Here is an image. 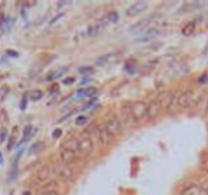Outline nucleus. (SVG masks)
<instances>
[{
    "label": "nucleus",
    "instance_id": "1",
    "mask_svg": "<svg viewBox=\"0 0 208 195\" xmlns=\"http://www.w3.org/2000/svg\"><path fill=\"white\" fill-rule=\"evenodd\" d=\"M195 101H197L195 93L191 90H187V91H184V93L180 94V98H178V108L187 110V108H189V107H193Z\"/></svg>",
    "mask_w": 208,
    "mask_h": 195
},
{
    "label": "nucleus",
    "instance_id": "2",
    "mask_svg": "<svg viewBox=\"0 0 208 195\" xmlns=\"http://www.w3.org/2000/svg\"><path fill=\"white\" fill-rule=\"evenodd\" d=\"M147 108H148V105L144 101L131 103V118L134 121L143 120L144 117H147Z\"/></svg>",
    "mask_w": 208,
    "mask_h": 195
},
{
    "label": "nucleus",
    "instance_id": "3",
    "mask_svg": "<svg viewBox=\"0 0 208 195\" xmlns=\"http://www.w3.org/2000/svg\"><path fill=\"white\" fill-rule=\"evenodd\" d=\"M94 150V141L88 135H84L81 140H78V151L81 152V155L88 157Z\"/></svg>",
    "mask_w": 208,
    "mask_h": 195
},
{
    "label": "nucleus",
    "instance_id": "4",
    "mask_svg": "<svg viewBox=\"0 0 208 195\" xmlns=\"http://www.w3.org/2000/svg\"><path fill=\"white\" fill-rule=\"evenodd\" d=\"M57 178L63 181H72L74 178V171L73 168H70L68 165H59V167L54 170Z\"/></svg>",
    "mask_w": 208,
    "mask_h": 195
},
{
    "label": "nucleus",
    "instance_id": "5",
    "mask_svg": "<svg viewBox=\"0 0 208 195\" xmlns=\"http://www.w3.org/2000/svg\"><path fill=\"white\" fill-rule=\"evenodd\" d=\"M158 17H160V16L157 14V13H154V14H151L150 17H146V19L140 20L138 23L133 24V26L130 27V31H131V33H138V31H140V33H143L144 29H146L151 22H154V19H158Z\"/></svg>",
    "mask_w": 208,
    "mask_h": 195
},
{
    "label": "nucleus",
    "instance_id": "6",
    "mask_svg": "<svg viewBox=\"0 0 208 195\" xmlns=\"http://www.w3.org/2000/svg\"><path fill=\"white\" fill-rule=\"evenodd\" d=\"M106 128H107V131H109V134L111 137L117 135V134L120 133V130H121V121L118 120V117L113 115V117H110L109 120L106 121Z\"/></svg>",
    "mask_w": 208,
    "mask_h": 195
},
{
    "label": "nucleus",
    "instance_id": "7",
    "mask_svg": "<svg viewBox=\"0 0 208 195\" xmlns=\"http://www.w3.org/2000/svg\"><path fill=\"white\" fill-rule=\"evenodd\" d=\"M147 7H148V3H147V2H136V3H133L131 6L127 7L125 14H127L128 17H134V16L143 13Z\"/></svg>",
    "mask_w": 208,
    "mask_h": 195
},
{
    "label": "nucleus",
    "instance_id": "8",
    "mask_svg": "<svg viewBox=\"0 0 208 195\" xmlns=\"http://www.w3.org/2000/svg\"><path fill=\"white\" fill-rule=\"evenodd\" d=\"M60 161L63 162V165H70L76 161V152L70 151V150L63 147L60 151Z\"/></svg>",
    "mask_w": 208,
    "mask_h": 195
},
{
    "label": "nucleus",
    "instance_id": "9",
    "mask_svg": "<svg viewBox=\"0 0 208 195\" xmlns=\"http://www.w3.org/2000/svg\"><path fill=\"white\" fill-rule=\"evenodd\" d=\"M97 131H99V140L103 145H107V144L111 141V135L109 134L106 128V124H97Z\"/></svg>",
    "mask_w": 208,
    "mask_h": 195
},
{
    "label": "nucleus",
    "instance_id": "10",
    "mask_svg": "<svg viewBox=\"0 0 208 195\" xmlns=\"http://www.w3.org/2000/svg\"><path fill=\"white\" fill-rule=\"evenodd\" d=\"M106 22H99V23H94V24L88 26V29L86 30V36H99L101 31H104L106 29Z\"/></svg>",
    "mask_w": 208,
    "mask_h": 195
},
{
    "label": "nucleus",
    "instance_id": "11",
    "mask_svg": "<svg viewBox=\"0 0 208 195\" xmlns=\"http://www.w3.org/2000/svg\"><path fill=\"white\" fill-rule=\"evenodd\" d=\"M160 111H161V105H160V103L157 101V100H154V101H151L148 104V108H147V117H148L150 120H152V118H155L160 114Z\"/></svg>",
    "mask_w": 208,
    "mask_h": 195
},
{
    "label": "nucleus",
    "instance_id": "12",
    "mask_svg": "<svg viewBox=\"0 0 208 195\" xmlns=\"http://www.w3.org/2000/svg\"><path fill=\"white\" fill-rule=\"evenodd\" d=\"M161 34V30L157 27H152L150 29V30H147L146 33H144V36H141V37H137V41H148V40H152V39H155L157 36H160Z\"/></svg>",
    "mask_w": 208,
    "mask_h": 195
},
{
    "label": "nucleus",
    "instance_id": "13",
    "mask_svg": "<svg viewBox=\"0 0 208 195\" xmlns=\"http://www.w3.org/2000/svg\"><path fill=\"white\" fill-rule=\"evenodd\" d=\"M63 145H64V148L70 150V151L77 152L78 151V140L74 138V137H70L68 140H66V143Z\"/></svg>",
    "mask_w": 208,
    "mask_h": 195
},
{
    "label": "nucleus",
    "instance_id": "14",
    "mask_svg": "<svg viewBox=\"0 0 208 195\" xmlns=\"http://www.w3.org/2000/svg\"><path fill=\"white\" fill-rule=\"evenodd\" d=\"M201 194H202V189L198 185H188L181 192V195H201Z\"/></svg>",
    "mask_w": 208,
    "mask_h": 195
},
{
    "label": "nucleus",
    "instance_id": "15",
    "mask_svg": "<svg viewBox=\"0 0 208 195\" xmlns=\"http://www.w3.org/2000/svg\"><path fill=\"white\" fill-rule=\"evenodd\" d=\"M178 98H180V93H178V91H173V93L170 94V104H168L167 110L175 108V105H178Z\"/></svg>",
    "mask_w": 208,
    "mask_h": 195
},
{
    "label": "nucleus",
    "instance_id": "16",
    "mask_svg": "<svg viewBox=\"0 0 208 195\" xmlns=\"http://www.w3.org/2000/svg\"><path fill=\"white\" fill-rule=\"evenodd\" d=\"M49 175H50V170H49V167L41 168V170L37 172V181H39V182H44V181H47Z\"/></svg>",
    "mask_w": 208,
    "mask_h": 195
},
{
    "label": "nucleus",
    "instance_id": "17",
    "mask_svg": "<svg viewBox=\"0 0 208 195\" xmlns=\"http://www.w3.org/2000/svg\"><path fill=\"white\" fill-rule=\"evenodd\" d=\"M117 56H114V54H107V56H103V57H99V59L96 60V66H104L107 64L109 61H111L113 59H115Z\"/></svg>",
    "mask_w": 208,
    "mask_h": 195
},
{
    "label": "nucleus",
    "instance_id": "18",
    "mask_svg": "<svg viewBox=\"0 0 208 195\" xmlns=\"http://www.w3.org/2000/svg\"><path fill=\"white\" fill-rule=\"evenodd\" d=\"M68 71V68L67 67H63V68H60V70H56L54 73H51V74L47 77V80H57L59 77H61L63 74H66V73Z\"/></svg>",
    "mask_w": 208,
    "mask_h": 195
},
{
    "label": "nucleus",
    "instance_id": "19",
    "mask_svg": "<svg viewBox=\"0 0 208 195\" xmlns=\"http://www.w3.org/2000/svg\"><path fill=\"white\" fill-rule=\"evenodd\" d=\"M193 31H195V22H189L183 27L184 36H189V34H193Z\"/></svg>",
    "mask_w": 208,
    "mask_h": 195
},
{
    "label": "nucleus",
    "instance_id": "20",
    "mask_svg": "<svg viewBox=\"0 0 208 195\" xmlns=\"http://www.w3.org/2000/svg\"><path fill=\"white\" fill-rule=\"evenodd\" d=\"M29 97H30L31 101H39V100L43 98V91H40V90H34V91H31V93L29 94Z\"/></svg>",
    "mask_w": 208,
    "mask_h": 195
},
{
    "label": "nucleus",
    "instance_id": "21",
    "mask_svg": "<svg viewBox=\"0 0 208 195\" xmlns=\"http://www.w3.org/2000/svg\"><path fill=\"white\" fill-rule=\"evenodd\" d=\"M121 114L124 115V120H127V118L130 117V115H131V103L123 105V108H121Z\"/></svg>",
    "mask_w": 208,
    "mask_h": 195
},
{
    "label": "nucleus",
    "instance_id": "22",
    "mask_svg": "<svg viewBox=\"0 0 208 195\" xmlns=\"http://www.w3.org/2000/svg\"><path fill=\"white\" fill-rule=\"evenodd\" d=\"M197 6H200V3H194V2H187V3H184L183 10H184V12H191V10H194Z\"/></svg>",
    "mask_w": 208,
    "mask_h": 195
},
{
    "label": "nucleus",
    "instance_id": "23",
    "mask_svg": "<svg viewBox=\"0 0 208 195\" xmlns=\"http://www.w3.org/2000/svg\"><path fill=\"white\" fill-rule=\"evenodd\" d=\"M97 94V88H94V87H88V88H84V97H96Z\"/></svg>",
    "mask_w": 208,
    "mask_h": 195
},
{
    "label": "nucleus",
    "instance_id": "24",
    "mask_svg": "<svg viewBox=\"0 0 208 195\" xmlns=\"http://www.w3.org/2000/svg\"><path fill=\"white\" fill-rule=\"evenodd\" d=\"M107 20L110 23H117L118 22V13L117 12H110L109 16H107Z\"/></svg>",
    "mask_w": 208,
    "mask_h": 195
},
{
    "label": "nucleus",
    "instance_id": "25",
    "mask_svg": "<svg viewBox=\"0 0 208 195\" xmlns=\"http://www.w3.org/2000/svg\"><path fill=\"white\" fill-rule=\"evenodd\" d=\"M78 71H80L81 74H88V73L94 71V68L91 67V66H86V67H80V68H78Z\"/></svg>",
    "mask_w": 208,
    "mask_h": 195
},
{
    "label": "nucleus",
    "instance_id": "26",
    "mask_svg": "<svg viewBox=\"0 0 208 195\" xmlns=\"http://www.w3.org/2000/svg\"><path fill=\"white\" fill-rule=\"evenodd\" d=\"M87 121H88V118L86 117V115H80V117L76 118V124H77V125H84Z\"/></svg>",
    "mask_w": 208,
    "mask_h": 195
},
{
    "label": "nucleus",
    "instance_id": "27",
    "mask_svg": "<svg viewBox=\"0 0 208 195\" xmlns=\"http://www.w3.org/2000/svg\"><path fill=\"white\" fill-rule=\"evenodd\" d=\"M94 104H97V97L90 98V101H87L86 104H84V107L81 108V111H83V110H86V108H88V107H91V105H94Z\"/></svg>",
    "mask_w": 208,
    "mask_h": 195
},
{
    "label": "nucleus",
    "instance_id": "28",
    "mask_svg": "<svg viewBox=\"0 0 208 195\" xmlns=\"http://www.w3.org/2000/svg\"><path fill=\"white\" fill-rule=\"evenodd\" d=\"M7 93H9V87H2V90H0V101H3L6 98Z\"/></svg>",
    "mask_w": 208,
    "mask_h": 195
},
{
    "label": "nucleus",
    "instance_id": "29",
    "mask_svg": "<svg viewBox=\"0 0 208 195\" xmlns=\"http://www.w3.org/2000/svg\"><path fill=\"white\" fill-rule=\"evenodd\" d=\"M16 177H17V167H13V170L9 174V181H14Z\"/></svg>",
    "mask_w": 208,
    "mask_h": 195
},
{
    "label": "nucleus",
    "instance_id": "30",
    "mask_svg": "<svg viewBox=\"0 0 208 195\" xmlns=\"http://www.w3.org/2000/svg\"><path fill=\"white\" fill-rule=\"evenodd\" d=\"M6 137H7V130L6 128H2L0 130V143H3L4 140H6Z\"/></svg>",
    "mask_w": 208,
    "mask_h": 195
},
{
    "label": "nucleus",
    "instance_id": "31",
    "mask_svg": "<svg viewBox=\"0 0 208 195\" xmlns=\"http://www.w3.org/2000/svg\"><path fill=\"white\" fill-rule=\"evenodd\" d=\"M76 81V78L74 77H70V78H64V80H63V84H64V86H70V84H73Z\"/></svg>",
    "mask_w": 208,
    "mask_h": 195
},
{
    "label": "nucleus",
    "instance_id": "32",
    "mask_svg": "<svg viewBox=\"0 0 208 195\" xmlns=\"http://www.w3.org/2000/svg\"><path fill=\"white\" fill-rule=\"evenodd\" d=\"M63 16H64V13H60V14L59 16H54V17H53V19H51V20H50V24H53V23H56L57 22V20H60V19H61V17H63Z\"/></svg>",
    "mask_w": 208,
    "mask_h": 195
},
{
    "label": "nucleus",
    "instance_id": "33",
    "mask_svg": "<svg viewBox=\"0 0 208 195\" xmlns=\"http://www.w3.org/2000/svg\"><path fill=\"white\" fill-rule=\"evenodd\" d=\"M201 189L205 192V194L208 195V180H207V181H204V182L201 184Z\"/></svg>",
    "mask_w": 208,
    "mask_h": 195
},
{
    "label": "nucleus",
    "instance_id": "34",
    "mask_svg": "<svg viewBox=\"0 0 208 195\" xmlns=\"http://www.w3.org/2000/svg\"><path fill=\"white\" fill-rule=\"evenodd\" d=\"M26 105H27V96H24V97H23L22 105H20V107H22V110H24V108H26Z\"/></svg>",
    "mask_w": 208,
    "mask_h": 195
},
{
    "label": "nucleus",
    "instance_id": "35",
    "mask_svg": "<svg viewBox=\"0 0 208 195\" xmlns=\"http://www.w3.org/2000/svg\"><path fill=\"white\" fill-rule=\"evenodd\" d=\"M205 81H208V74H204V76H201V78H198V83H205Z\"/></svg>",
    "mask_w": 208,
    "mask_h": 195
},
{
    "label": "nucleus",
    "instance_id": "36",
    "mask_svg": "<svg viewBox=\"0 0 208 195\" xmlns=\"http://www.w3.org/2000/svg\"><path fill=\"white\" fill-rule=\"evenodd\" d=\"M6 53L9 54L10 57H12V56H13V57H17V56H19V53H17V51H12V50H7Z\"/></svg>",
    "mask_w": 208,
    "mask_h": 195
},
{
    "label": "nucleus",
    "instance_id": "37",
    "mask_svg": "<svg viewBox=\"0 0 208 195\" xmlns=\"http://www.w3.org/2000/svg\"><path fill=\"white\" fill-rule=\"evenodd\" d=\"M61 135V130H54L53 131V138H57V137Z\"/></svg>",
    "mask_w": 208,
    "mask_h": 195
},
{
    "label": "nucleus",
    "instance_id": "38",
    "mask_svg": "<svg viewBox=\"0 0 208 195\" xmlns=\"http://www.w3.org/2000/svg\"><path fill=\"white\" fill-rule=\"evenodd\" d=\"M43 195H60L57 191H49V192H46V194H43Z\"/></svg>",
    "mask_w": 208,
    "mask_h": 195
},
{
    "label": "nucleus",
    "instance_id": "39",
    "mask_svg": "<svg viewBox=\"0 0 208 195\" xmlns=\"http://www.w3.org/2000/svg\"><path fill=\"white\" fill-rule=\"evenodd\" d=\"M88 81H91V77H86V78H83V80H81V84H87Z\"/></svg>",
    "mask_w": 208,
    "mask_h": 195
},
{
    "label": "nucleus",
    "instance_id": "40",
    "mask_svg": "<svg viewBox=\"0 0 208 195\" xmlns=\"http://www.w3.org/2000/svg\"><path fill=\"white\" fill-rule=\"evenodd\" d=\"M202 167H204V170H205V171H208V160H207V161L202 162Z\"/></svg>",
    "mask_w": 208,
    "mask_h": 195
},
{
    "label": "nucleus",
    "instance_id": "41",
    "mask_svg": "<svg viewBox=\"0 0 208 195\" xmlns=\"http://www.w3.org/2000/svg\"><path fill=\"white\" fill-rule=\"evenodd\" d=\"M23 195H31V194H30V191H24V192H23Z\"/></svg>",
    "mask_w": 208,
    "mask_h": 195
},
{
    "label": "nucleus",
    "instance_id": "42",
    "mask_svg": "<svg viewBox=\"0 0 208 195\" xmlns=\"http://www.w3.org/2000/svg\"><path fill=\"white\" fill-rule=\"evenodd\" d=\"M3 161V155H2V152H0V162Z\"/></svg>",
    "mask_w": 208,
    "mask_h": 195
},
{
    "label": "nucleus",
    "instance_id": "43",
    "mask_svg": "<svg viewBox=\"0 0 208 195\" xmlns=\"http://www.w3.org/2000/svg\"><path fill=\"white\" fill-rule=\"evenodd\" d=\"M10 195H13V194H10Z\"/></svg>",
    "mask_w": 208,
    "mask_h": 195
},
{
    "label": "nucleus",
    "instance_id": "44",
    "mask_svg": "<svg viewBox=\"0 0 208 195\" xmlns=\"http://www.w3.org/2000/svg\"><path fill=\"white\" fill-rule=\"evenodd\" d=\"M207 110H208V107H207Z\"/></svg>",
    "mask_w": 208,
    "mask_h": 195
}]
</instances>
